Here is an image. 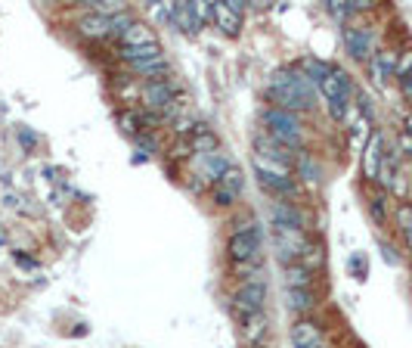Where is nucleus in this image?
Wrapping results in <instances>:
<instances>
[{"instance_id": "obj_20", "label": "nucleus", "mask_w": 412, "mask_h": 348, "mask_svg": "<svg viewBox=\"0 0 412 348\" xmlns=\"http://www.w3.org/2000/svg\"><path fill=\"white\" fill-rule=\"evenodd\" d=\"M325 10H329L335 19H341V22H347V19H354L357 13H363V10H369V4L366 0H329V4H325Z\"/></svg>"}, {"instance_id": "obj_32", "label": "nucleus", "mask_w": 412, "mask_h": 348, "mask_svg": "<svg viewBox=\"0 0 412 348\" xmlns=\"http://www.w3.org/2000/svg\"><path fill=\"white\" fill-rule=\"evenodd\" d=\"M409 268H412V261H409Z\"/></svg>"}, {"instance_id": "obj_16", "label": "nucleus", "mask_w": 412, "mask_h": 348, "mask_svg": "<svg viewBox=\"0 0 412 348\" xmlns=\"http://www.w3.org/2000/svg\"><path fill=\"white\" fill-rule=\"evenodd\" d=\"M282 283L286 290H313V270H307L301 261L282 268Z\"/></svg>"}, {"instance_id": "obj_5", "label": "nucleus", "mask_w": 412, "mask_h": 348, "mask_svg": "<svg viewBox=\"0 0 412 348\" xmlns=\"http://www.w3.org/2000/svg\"><path fill=\"white\" fill-rule=\"evenodd\" d=\"M174 93H177V84L170 81V78L146 81V84H143V90H140V103L146 106V112L161 115V112H168V109L177 103Z\"/></svg>"}, {"instance_id": "obj_14", "label": "nucleus", "mask_w": 412, "mask_h": 348, "mask_svg": "<svg viewBox=\"0 0 412 348\" xmlns=\"http://www.w3.org/2000/svg\"><path fill=\"white\" fill-rule=\"evenodd\" d=\"M78 31L84 38H93V41H102V38H112V22L109 16H99V13H87L78 19Z\"/></svg>"}, {"instance_id": "obj_26", "label": "nucleus", "mask_w": 412, "mask_h": 348, "mask_svg": "<svg viewBox=\"0 0 412 348\" xmlns=\"http://www.w3.org/2000/svg\"><path fill=\"white\" fill-rule=\"evenodd\" d=\"M112 38H124V31L134 25V19H131V13H118V16H112Z\"/></svg>"}, {"instance_id": "obj_15", "label": "nucleus", "mask_w": 412, "mask_h": 348, "mask_svg": "<svg viewBox=\"0 0 412 348\" xmlns=\"http://www.w3.org/2000/svg\"><path fill=\"white\" fill-rule=\"evenodd\" d=\"M152 44H158L156 31H152L149 25H143V22H134L131 28L124 31V38H121V50H143V47H152Z\"/></svg>"}, {"instance_id": "obj_1", "label": "nucleus", "mask_w": 412, "mask_h": 348, "mask_svg": "<svg viewBox=\"0 0 412 348\" xmlns=\"http://www.w3.org/2000/svg\"><path fill=\"white\" fill-rule=\"evenodd\" d=\"M267 97L286 112H310L316 103V84L301 69H279L267 84Z\"/></svg>"}, {"instance_id": "obj_24", "label": "nucleus", "mask_w": 412, "mask_h": 348, "mask_svg": "<svg viewBox=\"0 0 412 348\" xmlns=\"http://www.w3.org/2000/svg\"><path fill=\"white\" fill-rule=\"evenodd\" d=\"M322 246H316V243H307V249H304V255H301V265L307 268V270H316L322 265Z\"/></svg>"}, {"instance_id": "obj_21", "label": "nucleus", "mask_w": 412, "mask_h": 348, "mask_svg": "<svg viewBox=\"0 0 412 348\" xmlns=\"http://www.w3.org/2000/svg\"><path fill=\"white\" fill-rule=\"evenodd\" d=\"M118 125H121L124 134H131V137L136 140V137H140V131L146 128V115L140 112V109H121V115H118Z\"/></svg>"}, {"instance_id": "obj_2", "label": "nucleus", "mask_w": 412, "mask_h": 348, "mask_svg": "<svg viewBox=\"0 0 412 348\" xmlns=\"http://www.w3.org/2000/svg\"><path fill=\"white\" fill-rule=\"evenodd\" d=\"M261 249H264L261 227H257L254 221H239L227 240V255L233 261V268L257 265V261H261Z\"/></svg>"}, {"instance_id": "obj_10", "label": "nucleus", "mask_w": 412, "mask_h": 348, "mask_svg": "<svg viewBox=\"0 0 412 348\" xmlns=\"http://www.w3.org/2000/svg\"><path fill=\"white\" fill-rule=\"evenodd\" d=\"M384 137L381 131L369 134V140L363 143V174L366 181H379V172H381V162H384Z\"/></svg>"}, {"instance_id": "obj_25", "label": "nucleus", "mask_w": 412, "mask_h": 348, "mask_svg": "<svg viewBox=\"0 0 412 348\" xmlns=\"http://www.w3.org/2000/svg\"><path fill=\"white\" fill-rule=\"evenodd\" d=\"M245 327H248V329H245V342H251V345H254L257 339L264 336V317H261V314H254V317H248V320H245Z\"/></svg>"}, {"instance_id": "obj_27", "label": "nucleus", "mask_w": 412, "mask_h": 348, "mask_svg": "<svg viewBox=\"0 0 412 348\" xmlns=\"http://www.w3.org/2000/svg\"><path fill=\"white\" fill-rule=\"evenodd\" d=\"M369 211H372V218L384 224V218H388V206H384V193H375L372 199H369Z\"/></svg>"}, {"instance_id": "obj_29", "label": "nucleus", "mask_w": 412, "mask_h": 348, "mask_svg": "<svg viewBox=\"0 0 412 348\" xmlns=\"http://www.w3.org/2000/svg\"><path fill=\"white\" fill-rule=\"evenodd\" d=\"M298 172H301L304 177H307V181H320V174H316L313 172V162H310V156H301V159H298Z\"/></svg>"}, {"instance_id": "obj_11", "label": "nucleus", "mask_w": 412, "mask_h": 348, "mask_svg": "<svg viewBox=\"0 0 412 348\" xmlns=\"http://www.w3.org/2000/svg\"><path fill=\"white\" fill-rule=\"evenodd\" d=\"M291 342L295 348H320L322 345V329L310 317H298L291 327Z\"/></svg>"}, {"instance_id": "obj_22", "label": "nucleus", "mask_w": 412, "mask_h": 348, "mask_svg": "<svg viewBox=\"0 0 412 348\" xmlns=\"http://www.w3.org/2000/svg\"><path fill=\"white\" fill-rule=\"evenodd\" d=\"M394 218H397V224H400L403 243H406V249L412 252V202H397V209H394Z\"/></svg>"}, {"instance_id": "obj_9", "label": "nucleus", "mask_w": 412, "mask_h": 348, "mask_svg": "<svg viewBox=\"0 0 412 348\" xmlns=\"http://www.w3.org/2000/svg\"><path fill=\"white\" fill-rule=\"evenodd\" d=\"M242 193H245V174L233 165L227 174L220 177L217 184H214L211 202H214L217 209H227V206H233V202H239V196H242Z\"/></svg>"}, {"instance_id": "obj_7", "label": "nucleus", "mask_w": 412, "mask_h": 348, "mask_svg": "<svg viewBox=\"0 0 412 348\" xmlns=\"http://www.w3.org/2000/svg\"><path fill=\"white\" fill-rule=\"evenodd\" d=\"M264 302H267V286L261 280H245L233 295V308L242 314V320L254 317V314H264Z\"/></svg>"}, {"instance_id": "obj_6", "label": "nucleus", "mask_w": 412, "mask_h": 348, "mask_svg": "<svg viewBox=\"0 0 412 348\" xmlns=\"http://www.w3.org/2000/svg\"><path fill=\"white\" fill-rule=\"evenodd\" d=\"M307 236L304 231H291V227H273V246H276V255L282 265H295L301 261L304 249H307Z\"/></svg>"}, {"instance_id": "obj_12", "label": "nucleus", "mask_w": 412, "mask_h": 348, "mask_svg": "<svg viewBox=\"0 0 412 348\" xmlns=\"http://www.w3.org/2000/svg\"><path fill=\"white\" fill-rule=\"evenodd\" d=\"M270 221L273 227H291V231H304V215L295 202H273L270 209Z\"/></svg>"}, {"instance_id": "obj_13", "label": "nucleus", "mask_w": 412, "mask_h": 348, "mask_svg": "<svg viewBox=\"0 0 412 348\" xmlns=\"http://www.w3.org/2000/svg\"><path fill=\"white\" fill-rule=\"evenodd\" d=\"M369 69H372V81L384 84L388 78L397 75V50H379L372 59H369Z\"/></svg>"}, {"instance_id": "obj_3", "label": "nucleus", "mask_w": 412, "mask_h": 348, "mask_svg": "<svg viewBox=\"0 0 412 348\" xmlns=\"http://www.w3.org/2000/svg\"><path fill=\"white\" fill-rule=\"evenodd\" d=\"M264 125H267V134L276 143H282L286 149H301L304 147V122L295 112H286L279 106H267L264 109Z\"/></svg>"}, {"instance_id": "obj_4", "label": "nucleus", "mask_w": 412, "mask_h": 348, "mask_svg": "<svg viewBox=\"0 0 412 348\" xmlns=\"http://www.w3.org/2000/svg\"><path fill=\"white\" fill-rule=\"evenodd\" d=\"M325 103H329V112L335 122H345L347 109H350V97H354V84H350V75L345 69H338V65H332V72L322 78L320 84Z\"/></svg>"}, {"instance_id": "obj_31", "label": "nucleus", "mask_w": 412, "mask_h": 348, "mask_svg": "<svg viewBox=\"0 0 412 348\" xmlns=\"http://www.w3.org/2000/svg\"><path fill=\"white\" fill-rule=\"evenodd\" d=\"M403 134H409V137H412V115H406V131H403Z\"/></svg>"}, {"instance_id": "obj_18", "label": "nucleus", "mask_w": 412, "mask_h": 348, "mask_svg": "<svg viewBox=\"0 0 412 348\" xmlns=\"http://www.w3.org/2000/svg\"><path fill=\"white\" fill-rule=\"evenodd\" d=\"M214 25H217L223 35L236 38L239 28H242V16H236V13L227 6V0H223V4H214Z\"/></svg>"}, {"instance_id": "obj_30", "label": "nucleus", "mask_w": 412, "mask_h": 348, "mask_svg": "<svg viewBox=\"0 0 412 348\" xmlns=\"http://www.w3.org/2000/svg\"><path fill=\"white\" fill-rule=\"evenodd\" d=\"M400 149L412 159V137H409V134H400Z\"/></svg>"}, {"instance_id": "obj_8", "label": "nucleus", "mask_w": 412, "mask_h": 348, "mask_svg": "<svg viewBox=\"0 0 412 348\" xmlns=\"http://www.w3.org/2000/svg\"><path fill=\"white\" fill-rule=\"evenodd\" d=\"M341 38H345L347 53L354 59H359V63H369V59L375 56V35L369 25H347V28L341 31Z\"/></svg>"}, {"instance_id": "obj_28", "label": "nucleus", "mask_w": 412, "mask_h": 348, "mask_svg": "<svg viewBox=\"0 0 412 348\" xmlns=\"http://www.w3.org/2000/svg\"><path fill=\"white\" fill-rule=\"evenodd\" d=\"M409 72H412V47L403 50V53H397V78L403 81Z\"/></svg>"}, {"instance_id": "obj_17", "label": "nucleus", "mask_w": 412, "mask_h": 348, "mask_svg": "<svg viewBox=\"0 0 412 348\" xmlns=\"http://www.w3.org/2000/svg\"><path fill=\"white\" fill-rule=\"evenodd\" d=\"M170 22H177L183 31H190V35H195V31L202 28V19L199 13H195V4H174L170 6Z\"/></svg>"}, {"instance_id": "obj_23", "label": "nucleus", "mask_w": 412, "mask_h": 348, "mask_svg": "<svg viewBox=\"0 0 412 348\" xmlns=\"http://www.w3.org/2000/svg\"><path fill=\"white\" fill-rule=\"evenodd\" d=\"M301 72L316 84V88H320L322 78L332 72V63H320V59H304V63H301Z\"/></svg>"}, {"instance_id": "obj_19", "label": "nucleus", "mask_w": 412, "mask_h": 348, "mask_svg": "<svg viewBox=\"0 0 412 348\" xmlns=\"http://www.w3.org/2000/svg\"><path fill=\"white\" fill-rule=\"evenodd\" d=\"M286 308L307 317L316 308V292L313 290H286Z\"/></svg>"}]
</instances>
